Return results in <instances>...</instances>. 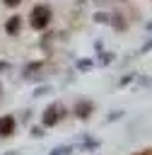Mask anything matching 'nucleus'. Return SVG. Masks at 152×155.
I'll use <instances>...</instances> for the list:
<instances>
[{
  "label": "nucleus",
  "mask_w": 152,
  "mask_h": 155,
  "mask_svg": "<svg viewBox=\"0 0 152 155\" xmlns=\"http://www.w3.org/2000/svg\"><path fill=\"white\" fill-rule=\"evenodd\" d=\"M29 22H31L34 29H46L48 22H51V7H46V5H36V7L31 10Z\"/></svg>",
  "instance_id": "1"
},
{
  "label": "nucleus",
  "mask_w": 152,
  "mask_h": 155,
  "mask_svg": "<svg viewBox=\"0 0 152 155\" xmlns=\"http://www.w3.org/2000/svg\"><path fill=\"white\" fill-rule=\"evenodd\" d=\"M22 0H5V5H10V7H17Z\"/></svg>",
  "instance_id": "7"
},
{
  "label": "nucleus",
  "mask_w": 152,
  "mask_h": 155,
  "mask_svg": "<svg viewBox=\"0 0 152 155\" xmlns=\"http://www.w3.org/2000/svg\"><path fill=\"white\" fill-rule=\"evenodd\" d=\"M142 155H150V150H145V153H142Z\"/></svg>",
  "instance_id": "8"
},
{
  "label": "nucleus",
  "mask_w": 152,
  "mask_h": 155,
  "mask_svg": "<svg viewBox=\"0 0 152 155\" xmlns=\"http://www.w3.org/2000/svg\"><path fill=\"white\" fill-rule=\"evenodd\" d=\"M14 133V119L12 116H0V136H12Z\"/></svg>",
  "instance_id": "4"
},
{
  "label": "nucleus",
  "mask_w": 152,
  "mask_h": 155,
  "mask_svg": "<svg viewBox=\"0 0 152 155\" xmlns=\"http://www.w3.org/2000/svg\"><path fill=\"white\" fill-rule=\"evenodd\" d=\"M19 27H22V19H19V17H12V19H7V24H5L7 34H17V31H19Z\"/></svg>",
  "instance_id": "5"
},
{
  "label": "nucleus",
  "mask_w": 152,
  "mask_h": 155,
  "mask_svg": "<svg viewBox=\"0 0 152 155\" xmlns=\"http://www.w3.org/2000/svg\"><path fill=\"white\" fill-rule=\"evenodd\" d=\"M92 109H94V104H92V102L80 99V102H77V107H75V114H77V119H89Z\"/></svg>",
  "instance_id": "3"
},
{
  "label": "nucleus",
  "mask_w": 152,
  "mask_h": 155,
  "mask_svg": "<svg viewBox=\"0 0 152 155\" xmlns=\"http://www.w3.org/2000/svg\"><path fill=\"white\" fill-rule=\"evenodd\" d=\"M65 107L60 104V102H53L51 107H46V111H43V126H55L60 119H65Z\"/></svg>",
  "instance_id": "2"
},
{
  "label": "nucleus",
  "mask_w": 152,
  "mask_h": 155,
  "mask_svg": "<svg viewBox=\"0 0 152 155\" xmlns=\"http://www.w3.org/2000/svg\"><path fill=\"white\" fill-rule=\"evenodd\" d=\"M70 153H72V148H70V145H60V148H55L51 155H70Z\"/></svg>",
  "instance_id": "6"
}]
</instances>
